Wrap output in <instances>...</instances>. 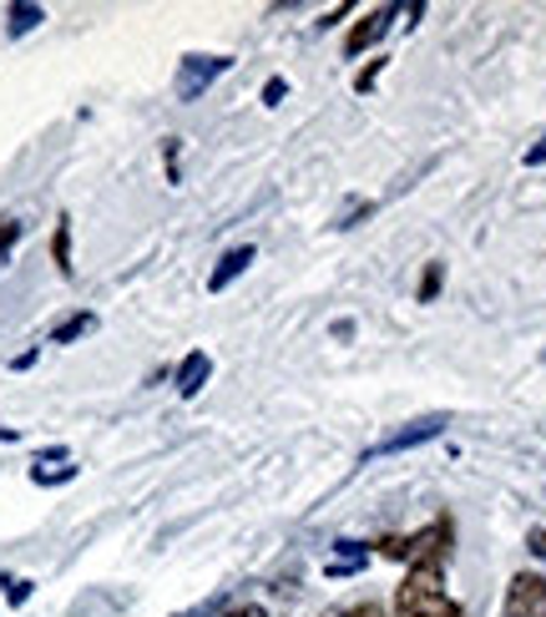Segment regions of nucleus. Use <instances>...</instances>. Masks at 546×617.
<instances>
[{"mask_svg":"<svg viewBox=\"0 0 546 617\" xmlns=\"http://www.w3.org/2000/svg\"><path fill=\"white\" fill-rule=\"evenodd\" d=\"M532 552H542V557H546V531H536V537H532Z\"/></svg>","mask_w":546,"mask_h":617,"instance_id":"nucleus-20","label":"nucleus"},{"mask_svg":"<svg viewBox=\"0 0 546 617\" xmlns=\"http://www.w3.org/2000/svg\"><path fill=\"white\" fill-rule=\"evenodd\" d=\"M283 91H289V81H283V76H274V81H268V87H264V102L274 106V102H279V97H283Z\"/></svg>","mask_w":546,"mask_h":617,"instance_id":"nucleus-15","label":"nucleus"},{"mask_svg":"<svg viewBox=\"0 0 546 617\" xmlns=\"http://www.w3.org/2000/svg\"><path fill=\"white\" fill-rule=\"evenodd\" d=\"M56 268L72 274V228H66V218L56 223Z\"/></svg>","mask_w":546,"mask_h":617,"instance_id":"nucleus-11","label":"nucleus"},{"mask_svg":"<svg viewBox=\"0 0 546 617\" xmlns=\"http://www.w3.org/2000/svg\"><path fill=\"white\" fill-rule=\"evenodd\" d=\"M223 617H268L264 607H233V613H223Z\"/></svg>","mask_w":546,"mask_h":617,"instance_id":"nucleus-18","label":"nucleus"},{"mask_svg":"<svg viewBox=\"0 0 546 617\" xmlns=\"http://www.w3.org/2000/svg\"><path fill=\"white\" fill-rule=\"evenodd\" d=\"M441 279H445L441 264H430V268H426V279H420V304H430V299L441 294Z\"/></svg>","mask_w":546,"mask_h":617,"instance_id":"nucleus-12","label":"nucleus"},{"mask_svg":"<svg viewBox=\"0 0 546 617\" xmlns=\"http://www.w3.org/2000/svg\"><path fill=\"white\" fill-rule=\"evenodd\" d=\"M380 66H384V61H369L365 72H359V91H369V87H374V76H380Z\"/></svg>","mask_w":546,"mask_h":617,"instance_id":"nucleus-16","label":"nucleus"},{"mask_svg":"<svg viewBox=\"0 0 546 617\" xmlns=\"http://www.w3.org/2000/svg\"><path fill=\"white\" fill-rule=\"evenodd\" d=\"M207 375H213V360H207L203 350H192L188 360L178 365V395H188V400H192V395H198V390L207 385Z\"/></svg>","mask_w":546,"mask_h":617,"instance_id":"nucleus-6","label":"nucleus"},{"mask_svg":"<svg viewBox=\"0 0 546 617\" xmlns=\"http://www.w3.org/2000/svg\"><path fill=\"white\" fill-rule=\"evenodd\" d=\"M542 162H546V137L536 142V148H526V167H542Z\"/></svg>","mask_w":546,"mask_h":617,"instance_id":"nucleus-17","label":"nucleus"},{"mask_svg":"<svg viewBox=\"0 0 546 617\" xmlns=\"http://www.w3.org/2000/svg\"><path fill=\"white\" fill-rule=\"evenodd\" d=\"M395 617H460L441 577V562H415L395 592Z\"/></svg>","mask_w":546,"mask_h":617,"instance_id":"nucleus-1","label":"nucleus"},{"mask_svg":"<svg viewBox=\"0 0 546 617\" xmlns=\"http://www.w3.org/2000/svg\"><path fill=\"white\" fill-rule=\"evenodd\" d=\"M228 66H233L228 56H188V61H182V72H178V97H182V102L203 97L207 81H213V76H223Z\"/></svg>","mask_w":546,"mask_h":617,"instance_id":"nucleus-3","label":"nucleus"},{"mask_svg":"<svg viewBox=\"0 0 546 617\" xmlns=\"http://www.w3.org/2000/svg\"><path fill=\"white\" fill-rule=\"evenodd\" d=\"M445 430V415H430V420H410L405 430H390L380 445H374V456H390V451H410V445H420V441H435Z\"/></svg>","mask_w":546,"mask_h":617,"instance_id":"nucleus-5","label":"nucleus"},{"mask_svg":"<svg viewBox=\"0 0 546 617\" xmlns=\"http://www.w3.org/2000/svg\"><path fill=\"white\" fill-rule=\"evenodd\" d=\"M501 617H546V577L542 572H517L511 577Z\"/></svg>","mask_w":546,"mask_h":617,"instance_id":"nucleus-2","label":"nucleus"},{"mask_svg":"<svg viewBox=\"0 0 546 617\" xmlns=\"http://www.w3.org/2000/svg\"><path fill=\"white\" fill-rule=\"evenodd\" d=\"M87 329H97V319H91V314H72L66 324H56V329H51V344H72V339H81Z\"/></svg>","mask_w":546,"mask_h":617,"instance_id":"nucleus-9","label":"nucleus"},{"mask_svg":"<svg viewBox=\"0 0 546 617\" xmlns=\"http://www.w3.org/2000/svg\"><path fill=\"white\" fill-rule=\"evenodd\" d=\"M395 15H399L395 5H374V11H369L365 21H359V26L350 30V41H344V56H365L369 46H374V41L384 36V30H390V21H395Z\"/></svg>","mask_w":546,"mask_h":617,"instance_id":"nucleus-4","label":"nucleus"},{"mask_svg":"<svg viewBox=\"0 0 546 617\" xmlns=\"http://www.w3.org/2000/svg\"><path fill=\"white\" fill-rule=\"evenodd\" d=\"M15 238H21V223H15V218H0V253H11Z\"/></svg>","mask_w":546,"mask_h":617,"instance_id":"nucleus-13","label":"nucleus"},{"mask_svg":"<svg viewBox=\"0 0 546 617\" xmlns=\"http://www.w3.org/2000/svg\"><path fill=\"white\" fill-rule=\"evenodd\" d=\"M350 617H384V607H374V603H365V607H355Z\"/></svg>","mask_w":546,"mask_h":617,"instance_id":"nucleus-19","label":"nucleus"},{"mask_svg":"<svg viewBox=\"0 0 546 617\" xmlns=\"http://www.w3.org/2000/svg\"><path fill=\"white\" fill-rule=\"evenodd\" d=\"M249 264H253V249H233V253H223L218 268H213V279H207V289H213V294H223V289H228V284H233Z\"/></svg>","mask_w":546,"mask_h":617,"instance_id":"nucleus-7","label":"nucleus"},{"mask_svg":"<svg viewBox=\"0 0 546 617\" xmlns=\"http://www.w3.org/2000/svg\"><path fill=\"white\" fill-rule=\"evenodd\" d=\"M41 5H11V36H26L30 26H41Z\"/></svg>","mask_w":546,"mask_h":617,"instance_id":"nucleus-10","label":"nucleus"},{"mask_svg":"<svg viewBox=\"0 0 546 617\" xmlns=\"http://www.w3.org/2000/svg\"><path fill=\"white\" fill-rule=\"evenodd\" d=\"M0 588H5V597H11V603H26V597H30V582H21V577H5Z\"/></svg>","mask_w":546,"mask_h":617,"instance_id":"nucleus-14","label":"nucleus"},{"mask_svg":"<svg viewBox=\"0 0 546 617\" xmlns=\"http://www.w3.org/2000/svg\"><path fill=\"white\" fill-rule=\"evenodd\" d=\"M76 476V466H66V456H41L36 466H30V481H41V486H51V481H72Z\"/></svg>","mask_w":546,"mask_h":617,"instance_id":"nucleus-8","label":"nucleus"}]
</instances>
